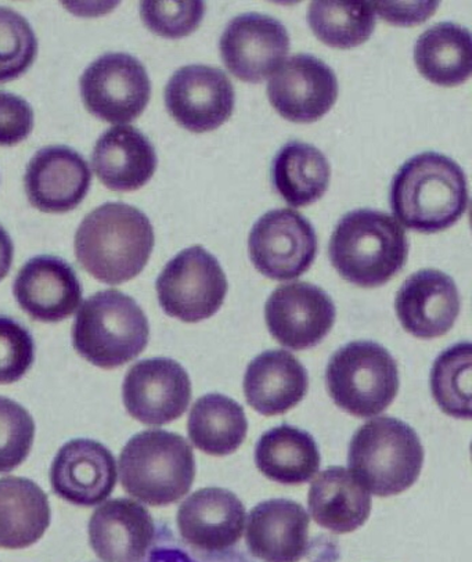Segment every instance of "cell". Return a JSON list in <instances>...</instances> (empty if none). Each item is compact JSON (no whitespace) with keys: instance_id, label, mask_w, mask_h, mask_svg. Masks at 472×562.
Listing matches in <instances>:
<instances>
[{"instance_id":"obj_1","label":"cell","mask_w":472,"mask_h":562,"mask_svg":"<svg viewBox=\"0 0 472 562\" xmlns=\"http://www.w3.org/2000/svg\"><path fill=\"white\" fill-rule=\"evenodd\" d=\"M392 212L420 233L449 229L469 209L463 169L443 154L427 151L403 164L391 183Z\"/></svg>"},{"instance_id":"obj_10","label":"cell","mask_w":472,"mask_h":562,"mask_svg":"<svg viewBox=\"0 0 472 562\" xmlns=\"http://www.w3.org/2000/svg\"><path fill=\"white\" fill-rule=\"evenodd\" d=\"M249 258L267 278L288 281L300 278L317 256V236L310 221L294 210L267 212L248 238Z\"/></svg>"},{"instance_id":"obj_2","label":"cell","mask_w":472,"mask_h":562,"mask_svg":"<svg viewBox=\"0 0 472 562\" xmlns=\"http://www.w3.org/2000/svg\"><path fill=\"white\" fill-rule=\"evenodd\" d=\"M151 222L135 206L108 203L85 216L76 233V256L94 279L116 285L145 269L154 248Z\"/></svg>"},{"instance_id":"obj_16","label":"cell","mask_w":472,"mask_h":562,"mask_svg":"<svg viewBox=\"0 0 472 562\" xmlns=\"http://www.w3.org/2000/svg\"><path fill=\"white\" fill-rule=\"evenodd\" d=\"M24 183L35 209L65 214L87 198L92 172L81 154L67 146H50L31 158Z\"/></svg>"},{"instance_id":"obj_24","label":"cell","mask_w":472,"mask_h":562,"mask_svg":"<svg viewBox=\"0 0 472 562\" xmlns=\"http://www.w3.org/2000/svg\"><path fill=\"white\" fill-rule=\"evenodd\" d=\"M157 162L151 142L130 125L113 126L105 132L92 154L94 173L115 192L142 189L156 172Z\"/></svg>"},{"instance_id":"obj_39","label":"cell","mask_w":472,"mask_h":562,"mask_svg":"<svg viewBox=\"0 0 472 562\" xmlns=\"http://www.w3.org/2000/svg\"><path fill=\"white\" fill-rule=\"evenodd\" d=\"M14 246L9 233L0 226V281L7 278L12 268Z\"/></svg>"},{"instance_id":"obj_13","label":"cell","mask_w":472,"mask_h":562,"mask_svg":"<svg viewBox=\"0 0 472 562\" xmlns=\"http://www.w3.org/2000/svg\"><path fill=\"white\" fill-rule=\"evenodd\" d=\"M235 88L220 68L192 65L179 68L166 88L168 113L194 134L215 131L231 120Z\"/></svg>"},{"instance_id":"obj_29","label":"cell","mask_w":472,"mask_h":562,"mask_svg":"<svg viewBox=\"0 0 472 562\" xmlns=\"http://www.w3.org/2000/svg\"><path fill=\"white\" fill-rule=\"evenodd\" d=\"M330 173V164L319 148L304 142H290L274 158L272 182L285 203L299 209L325 195Z\"/></svg>"},{"instance_id":"obj_27","label":"cell","mask_w":472,"mask_h":562,"mask_svg":"<svg viewBox=\"0 0 472 562\" xmlns=\"http://www.w3.org/2000/svg\"><path fill=\"white\" fill-rule=\"evenodd\" d=\"M258 470L270 481L301 485L321 469V452L315 438L300 428L280 426L259 439L256 449Z\"/></svg>"},{"instance_id":"obj_5","label":"cell","mask_w":472,"mask_h":562,"mask_svg":"<svg viewBox=\"0 0 472 562\" xmlns=\"http://www.w3.org/2000/svg\"><path fill=\"white\" fill-rule=\"evenodd\" d=\"M424 448L415 429L394 417L374 418L349 443L348 465L366 491L390 497L405 492L420 476Z\"/></svg>"},{"instance_id":"obj_17","label":"cell","mask_w":472,"mask_h":562,"mask_svg":"<svg viewBox=\"0 0 472 562\" xmlns=\"http://www.w3.org/2000/svg\"><path fill=\"white\" fill-rule=\"evenodd\" d=\"M116 475L115 459L108 448L90 439H74L53 460L50 484L63 501L94 507L113 493Z\"/></svg>"},{"instance_id":"obj_28","label":"cell","mask_w":472,"mask_h":562,"mask_svg":"<svg viewBox=\"0 0 472 562\" xmlns=\"http://www.w3.org/2000/svg\"><path fill=\"white\" fill-rule=\"evenodd\" d=\"M417 70L439 87H458L471 76L472 42L469 30L440 23L422 34L415 46Z\"/></svg>"},{"instance_id":"obj_33","label":"cell","mask_w":472,"mask_h":562,"mask_svg":"<svg viewBox=\"0 0 472 562\" xmlns=\"http://www.w3.org/2000/svg\"><path fill=\"white\" fill-rule=\"evenodd\" d=\"M38 53V41L23 15L0 8V83L14 81L30 70Z\"/></svg>"},{"instance_id":"obj_21","label":"cell","mask_w":472,"mask_h":562,"mask_svg":"<svg viewBox=\"0 0 472 562\" xmlns=\"http://www.w3.org/2000/svg\"><path fill=\"white\" fill-rule=\"evenodd\" d=\"M311 518L300 503L272 498L248 516L249 553L263 562H300L307 551Z\"/></svg>"},{"instance_id":"obj_9","label":"cell","mask_w":472,"mask_h":562,"mask_svg":"<svg viewBox=\"0 0 472 562\" xmlns=\"http://www.w3.org/2000/svg\"><path fill=\"white\" fill-rule=\"evenodd\" d=\"M81 97L90 114L110 124L139 119L151 97L145 66L128 53H108L82 74Z\"/></svg>"},{"instance_id":"obj_3","label":"cell","mask_w":472,"mask_h":562,"mask_svg":"<svg viewBox=\"0 0 472 562\" xmlns=\"http://www.w3.org/2000/svg\"><path fill=\"white\" fill-rule=\"evenodd\" d=\"M333 267L359 288H380L394 279L407 261L405 231L394 216L374 210L348 212L333 232Z\"/></svg>"},{"instance_id":"obj_23","label":"cell","mask_w":472,"mask_h":562,"mask_svg":"<svg viewBox=\"0 0 472 562\" xmlns=\"http://www.w3.org/2000/svg\"><path fill=\"white\" fill-rule=\"evenodd\" d=\"M307 373L293 353L278 349L258 355L244 375L248 405L263 416L284 415L304 400Z\"/></svg>"},{"instance_id":"obj_15","label":"cell","mask_w":472,"mask_h":562,"mask_svg":"<svg viewBox=\"0 0 472 562\" xmlns=\"http://www.w3.org/2000/svg\"><path fill=\"white\" fill-rule=\"evenodd\" d=\"M268 98L283 119L311 124L325 116L338 99L336 72L311 55H296L270 78Z\"/></svg>"},{"instance_id":"obj_38","label":"cell","mask_w":472,"mask_h":562,"mask_svg":"<svg viewBox=\"0 0 472 562\" xmlns=\"http://www.w3.org/2000/svg\"><path fill=\"white\" fill-rule=\"evenodd\" d=\"M377 12L381 18L395 25H415L426 21L429 15L435 13L438 3H417L415 9H406L407 4L403 3V9H396L394 3H373Z\"/></svg>"},{"instance_id":"obj_22","label":"cell","mask_w":472,"mask_h":562,"mask_svg":"<svg viewBox=\"0 0 472 562\" xmlns=\"http://www.w3.org/2000/svg\"><path fill=\"white\" fill-rule=\"evenodd\" d=\"M156 535L151 514L131 498H114L89 521V542L104 562H141Z\"/></svg>"},{"instance_id":"obj_12","label":"cell","mask_w":472,"mask_h":562,"mask_svg":"<svg viewBox=\"0 0 472 562\" xmlns=\"http://www.w3.org/2000/svg\"><path fill=\"white\" fill-rule=\"evenodd\" d=\"M337 310L325 290L305 281L280 285L265 305L270 334L294 351L315 348L331 331Z\"/></svg>"},{"instance_id":"obj_11","label":"cell","mask_w":472,"mask_h":562,"mask_svg":"<svg viewBox=\"0 0 472 562\" xmlns=\"http://www.w3.org/2000/svg\"><path fill=\"white\" fill-rule=\"evenodd\" d=\"M130 415L146 426H166L178 420L192 401L188 371L172 359L142 360L132 366L122 385Z\"/></svg>"},{"instance_id":"obj_30","label":"cell","mask_w":472,"mask_h":562,"mask_svg":"<svg viewBox=\"0 0 472 562\" xmlns=\"http://www.w3.org/2000/svg\"><path fill=\"white\" fill-rule=\"evenodd\" d=\"M188 431L194 447L211 456L236 452L246 441L248 420L243 406L225 395L200 397L190 412Z\"/></svg>"},{"instance_id":"obj_31","label":"cell","mask_w":472,"mask_h":562,"mask_svg":"<svg viewBox=\"0 0 472 562\" xmlns=\"http://www.w3.org/2000/svg\"><path fill=\"white\" fill-rule=\"evenodd\" d=\"M307 21L316 38L336 49L364 44L375 29L373 2H313Z\"/></svg>"},{"instance_id":"obj_36","label":"cell","mask_w":472,"mask_h":562,"mask_svg":"<svg viewBox=\"0 0 472 562\" xmlns=\"http://www.w3.org/2000/svg\"><path fill=\"white\" fill-rule=\"evenodd\" d=\"M34 358V338L30 331L12 317L0 316V384L23 379Z\"/></svg>"},{"instance_id":"obj_7","label":"cell","mask_w":472,"mask_h":562,"mask_svg":"<svg viewBox=\"0 0 472 562\" xmlns=\"http://www.w3.org/2000/svg\"><path fill=\"white\" fill-rule=\"evenodd\" d=\"M326 385L334 403L355 417L371 418L389 409L400 392V371L380 344L353 341L333 355Z\"/></svg>"},{"instance_id":"obj_25","label":"cell","mask_w":472,"mask_h":562,"mask_svg":"<svg viewBox=\"0 0 472 562\" xmlns=\"http://www.w3.org/2000/svg\"><path fill=\"white\" fill-rule=\"evenodd\" d=\"M307 505L316 524L342 535L353 532L368 521L371 496L351 471L330 467L313 481Z\"/></svg>"},{"instance_id":"obj_14","label":"cell","mask_w":472,"mask_h":562,"mask_svg":"<svg viewBox=\"0 0 472 562\" xmlns=\"http://www.w3.org/2000/svg\"><path fill=\"white\" fill-rule=\"evenodd\" d=\"M220 46L222 60L233 76L259 83L283 65L290 52V35L279 20L247 13L227 24Z\"/></svg>"},{"instance_id":"obj_35","label":"cell","mask_w":472,"mask_h":562,"mask_svg":"<svg viewBox=\"0 0 472 562\" xmlns=\"http://www.w3.org/2000/svg\"><path fill=\"white\" fill-rule=\"evenodd\" d=\"M205 14L203 2H142L143 23L168 40L184 38L199 29Z\"/></svg>"},{"instance_id":"obj_32","label":"cell","mask_w":472,"mask_h":562,"mask_svg":"<svg viewBox=\"0 0 472 562\" xmlns=\"http://www.w3.org/2000/svg\"><path fill=\"white\" fill-rule=\"evenodd\" d=\"M470 342L456 344L435 360L431 371L434 400L448 416L471 418Z\"/></svg>"},{"instance_id":"obj_34","label":"cell","mask_w":472,"mask_h":562,"mask_svg":"<svg viewBox=\"0 0 472 562\" xmlns=\"http://www.w3.org/2000/svg\"><path fill=\"white\" fill-rule=\"evenodd\" d=\"M35 423L25 407L0 396V474L12 473L29 458Z\"/></svg>"},{"instance_id":"obj_37","label":"cell","mask_w":472,"mask_h":562,"mask_svg":"<svg viewBox=\"0 0 472 562\" xmlns=\"http://www.w3.org/2000/svg\"><path fill=\"white\" fill-rule=\"evenodd\" d=\"M34 130V110L18 94L0 92V146H15Z\"/></svg>"},{"instance_id":"obj_6","label":"cell","mask_w":472,"mask_h":562,"mask_svg":"<svg viewBox=\"0 0 472 562\" xmlns=\"http://www.w3.org/2000/svg\"><path fill=\"white\" fill-rule=\"evenodd\" d=\"M150 326L145 312L119 290L100 291L79 307L72 346L89 363L105 370L121 368L145 351Z\"/></svg>"},{"instance_id":"obj_20","label":"cell","mask_w":472,"mask_h":562,"mask_svg":"<svg viewBox=\"0 0 472 562\" xmlns=\"http://www.w3.org/2000/svg\"><path fill=\"white\" fill-rule=\"evenodd\" d=\"M246 507L235 493L204 487L186 498L178 510L180 537L192 548L220 553L243 537Z\"/></svg>"},{"instance_id":"obj_19","label":"cell","mask_w":472,"mask_h":562,"mask_svg":"<svg viewBox=\"0 0 472 562\" xmlns=\"http://www.w3.org/2000/svg\"><path fill=\"white\" fill-rule=\"evenodd\" d=\"M395 310L401 325L412 336L442 337L452 330L460 315L458 285L440 270H420L397 291Z\"/></svg>"},{"instance_id":"obj_26","label":"cell","mask_w":472,"mask_h":562,"mask_svg":"<svg viewBox=\"0 0 472 562\" xmlns=\"http://www.w3.org/2000/svg\"><path fill=\"white\" fill-rule=\"evenodd\" d=\"M50 505L35 482L19 476L0 480V549L30 548L50 525Z\"/></svg>"},{"instance_id":"obj_8","label":"cell","mask_w":472,"mask_h":562,"mask_svg":"<svg viewBox=\"0 0 472 562\" xmlns=\"http://www.w3.org/2000/svg\"><path fill=\"white\" fill-rule=\"evenodd\" d=\"M157 295L168 316L186 323L210 319L224 305L229 283L220 261L204 247L183 249L157 279Z\"/></svg>"},{"instance_id":"obj_4","label":"cell","mask_w":472,"mask_h":562,"mask_svg":"<svg viewBox=\"0 0 472 562\" xmlns=\"http://www.w3.org/2000/svg\"><path fill=\"white\" fill-rule=\"evenodd\" d=\"M119 465L124 491L148 506L179 502L195 479L192 447L180 435L164 429L135 435L122 449Z\"/></svg>"},{"instance_id":"obj_18","label":"cell","mask_w":472,"mask_h":562,"mask_svg":"<svg viewBox=\"0 0 472 562\" xmlns=\"http://www.w3.org/2000/svg\"><path fill=\"white\" fill-rule=\"evenodd\" d=\"M13 293L21 310L44 323L68 319L82 301L76 270L65 259L52 256L30 259L14 280Z\"/></svg>"}]
</instances>
